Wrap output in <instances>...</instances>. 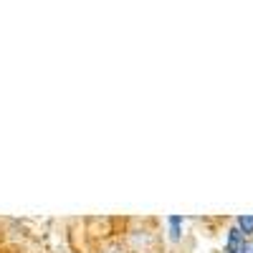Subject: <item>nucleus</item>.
I'll return each instance as SVG.
<instances>
[{
  "mask_svg": "<svg viewBox=\"0 0 253 253\" xmlns=\"http://www.w3.org/2000/svg\"><path fill=\"white\" fill-rule=\"evenodd\" d=\"M243 243H246V236L241 233V230L233 225L228 230V243H225V251H241L243 248Z\"/></svg>",
  "mask_w": 253,
  "mask_h": 253,
  "instance_id": "f257e3e1",
  "label": "nucleus"
},
{
  "mask_svg": "<svg viewBox=\"0 0 253 253\" xmlns=\"http://www.w3.org/2000/svg\"><path fill=\"white\" fill-rule=\"evenodd\" d=\"M236 228L241 230L243 236H251V233H253V215H238Z\"/></svg>",
  "mask_w": 253,
  "mask_h": 253,
  "instance_id": "f03ea898",
  "label": "nucleus"
},
{
  "mask_svg": "<svg viewBox=\"0 0 253 253\" xmlns=\"http://www.w3.org/2000/svg\"><path fill=\"white\" fill-rule=\"evenodd\" d=\"M180 233H182V218L180 215H172L170 218V238L172 241H180Z\"/></svg>",
  "mask_w": 253,
  "mask_h": 253,
  "instance_id": "7ed1b4c3",
  "label": "nucleus"
},
{
  "mask_svg": "<svg viewBox=\"0 0 253 253\" xmlns=\"http://www.w3.org/2000/svg\"><path fill=\"white\" fill-rule=\"evenodd\" d=\"M241 253H253V241H246L243 248H241Z\"/></svg>",
  "mask_w": 253,
  "mask_h": 253,
  "instance_id": "20e7f679",
  "label": "nucleus"
},
{
  "mask_svg": "<svg viewBox=\"0 0 253 253\" xmlns=\"http://www.w3.org/2000/svg\"><path fill=\"white\" fill-rule=\"evenodd\" d=\"M225 253H241V251H225Z\"/></svg>",
  "mask_w": 253,
  "mask_h": 253,
  "instance_id": "39448f33",
  "label": "nucleus"
}]
</instances>
